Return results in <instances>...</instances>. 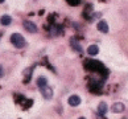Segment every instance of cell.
<instances>
[{
    "instance_id": "cell-9",
    "label": "cell",
    "mask_w": 128,
    "mask_h": 119,
    "mask_svg": "<svg viewBox=\"0 0 128 119\" xmlns=\"http://www.w3.org/2000/svg\"><path fill=\"white\" fill-rule=\"evenodd\" d=\"M0 23H2V25H9V24L12 23V17L8 16V15H4L0 19Z\"/></svg>"
},
{
    "instance_id": "cell-12",
    "label": "cell",
    "mask_w": 128,
    "mask_h": 119,
    "mask_svg": "<svg viewBox=\"0 0 128 119\" xmlns=\"http://www.w3.org/2000/svg\"><path fill=\"white\" fill-rule=\"evenodd\" d=\"M3 75H4V69H3V66L0 65V78H2Z\"/></svg>"
},
{
    "instance_id": "cell-4",
    "label": "cell",
    "mask_w": 128,
    "mask_h": 119,
    "mask_svg": "<svg viewBox=\"0 0 128 119\" xmlns=\"http://www.w3.org/2000/svg\"><path fill=\"white\" fill-rule=\"evenodd\" d=\"M68 103L73 107H77V106L80 104V98L78 97V95H70L69 99H68Z\"/></svg>"
},
{
    "instance_id": "cell-5",
    "label": "cell",
    "mask_w": 128,
    "mask_h": 119,
    "mask_svg": "<svg viewBox=\"0 0 128 119\" xmlns=\"http://www.w3.org/2000/svg\"><path fill=\"white\" fill-rule=\"evenodd\" d=\"M124 104H123L122 102H116V103H114L112 104V107H111V110H112V112H115V114H120V112H123L124 111Z\"/></svg>"
},
{
    "instance_id": "cell-1",
    "label": "cell",
    "mask_w": 128,
    "mask_h": 119,
    "mask_svg": "<svg viewBox=\"0 0 128 119\" xmlns=\"http://www.w3.org/2000/svg\"><path fill=\"white\" fill-rule=\"evenodd\" d=\"M11 42H12V44L15 45L16 48H18V49H21V48H24V46L26 45L25 39L20 35V33H13V35L11 36Z\"/></svg>"
},
{
    "instance_id": "cell-7",
    "label": "cell",
    "mask_w": 128,
    "mask_h": 119,
    "mask_svg": "<svg viewBox=\"0 0 128 119\" xmlns=\"http://www.w3.org/2000/svg\"><path fill=\"white\" fill-rule=\"evenodd\" d=\"M107 110H108V106H107L106 102H100L98 104V112L100 114V115H104V114L107 112Z\"/></svg>"
},
{
    "instance_id": "cell-3",
    "label": "cell",
    "mask_w": 128,
    "mask_h": 119,
    "mask_svg": "<svg viewBox=\"0 0 128 119\" xmlns=\"http://www.w3.org/2000/svg\"><path fill=\"white\" fill-rule=\"evenodd\" d=\"M41 89V94L42 97H44L45 99H52V97H53V90H52V87H49L48 85L44 87H40Z\"/></svg>"
},
{
    "instance_id": "cell-13",
    "label": "cell",
    "mask_w": 128,
    "mask_h": 119,
    "mask_svg": "<svg viewBox=\"0 0 128 119\" xmlns=\"http://www.w3.org/2000/svg\"><path fill=\"white\" fill-rule=\"evenodd\" d=\"M79 119H86V118H83V116H80V118H79Z\"/></svg>"
},
{
    "instance_id": "cell-14",
    "label": "cell",
    "mask_w": 128,
    "mask_h": 119,
    "mask_svg": "<svg viewBox=\"0 0 128 119\" xmlns=\"http://www.w3.org/2000/svg\"><path fill=\"white\" fill-rule=\"evenodd\" d=\"M0 3H4V0H0Z\"/></svg>"
},
{
    "instance_id": "cell-2",
    "label": "cell",
    "mask_w": 128,
    "mask_h": 119,
    "mask_svg": "<svg viewBox=\"0 0 128 119\" xmlns=\"http://www.w3.org/2000/svg\"><path fill=\"white\" fill-rule=\"evenodd\" d=\"M22 25H24V28L29 32V33H36L37 31H38V28H37V25L34 23H32L29 20H25L24 23H22Z\"/></svg>"
},
{
    "instance_id": "cell-10",
    "label": "cell",
    "mask_w": 128,
    "mask_h": 119,
    "mask_svg": "<svg viewBox=\"0 0 128 119\" xmlns=\"http://www.w3.org/2000/svg\"><path fill=\"white\" fill-rule=\"evenodd\" d=\"M48 85V79H46L45 77H38L37 78V86L38 87H44Z\"/></svg>"
},
{
    "instance_id": "cell-6",
    "label": "cell",
    "mask_w": 128,
    "mask_h": 119,
    "mask_svg": "<svg viewBox=\"0 0 128 119\" xmlns=\"http://www.w3.org/2000/svg\"><path fill=\"white\" fill-rule=\"evenodd\" d=\"M98 31L102 32V33H107L108 32V24H107V21H104V20L99 21L98 23Z\"/></svg>"
},
{
    "instance_id": "cell-8",
    "label": "cell",
    "mask_w": 128,
    "mask_h": 119,
    "mask_svg": "<svg viewBox=\"0 0 128 119\" xmlns=\"http://www.w3.org/2000/svg\"><path fill=\"white\" fill-rule=\"evenodd\" d=\"M87 53H88L90 56H96V54L99 53L98 45H90V46L87 48Z\"/></svg>"
},
{
    "instance_id": "cell-11",
    "label": "cell",
    "mask_w": 128,
    "mask_h": 119,
    "mask_svg": "<svg viewBox=\"0 0 128 119\" xmlns=\"http://www.w3.org/2000/svg\"><path fill=\"white\" fill-rule=\"evenodd\" d=\"M72 45L74 46V49L77 50V52H82V48H80V45H79L75 40H72Z\"/></svg>"
}]
</instances>
